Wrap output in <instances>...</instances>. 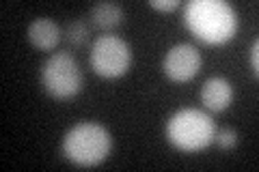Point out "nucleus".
I'll return each instance as SVG.
<instances>
[{
    "instance_id": "nucleus-4",
    "label": "nucleus",
    "mask_w": 259,
    "mask_h": 172,
    "mask_svg": "<svg viewBox=\"0 0 259 172\" xmlns=\"http://www.w3.org/2000/svg\"><path fill=\"white\" fill-rule=\"evenodd\" d=\"M84 76L78 61L67 52L52 54L41 67L44 91L59 101H67L82 91Z\"/></svg>"
},
{
    "instance_id": "nucleus-12",
    "label": "nucleus",
    "mask_w": 259,
    "mask_h": 172,
    "mask_svg": "<svg viewBox=\"0 0 259 172\" xmlns=\"http://www.w3.org/2000/svg\"><path fill=\"white\" fill-rule=\"evenodd\" d=\"M149 5L158 11H175L177 7H180V0H164V3H162V0H151Z\"/></svg>"
},
{
    "instance_id": "nucleus-1",
    "label": "nucleus",
    "mask_w": 259,
    "mask_h": 172,
    "mask_svg": "<svg viewBox=\"0 0 259 172\" xmlns=\"http://www.w3.org/2000/svg\"><path fill=\"white\" fill-rule=\"evenodd\" d=\"M184 24L205 45H223L238 32V11L225 0H192L184 7Z\"/></svg>"
},
{
    "instance_id": "nucleus-2",
    "label": "nucleus",
    "mask_w": 259,
    "mask_h": 172,
    "mask_svg": "<svg viewBox=\"0 0 259 172\" xmlns=\"http://www.w3.org/2000/svg\"><path fill=\"white\" fill-rule=\"evenodd\" d=\"M112 138L97 123H78L63 138V155L80 168H93L108 157Z\"/></svg>"
},
{
    "instance_id": "nucleus-10",
    "label": "nucleus",
    "mask_w": 259,
    "mask_h": 172,
    "mask_svg": "<svg viewBox=\"0 0 259 172\" xmlns=\"http://www.w3.org/2000/svg\"><path fill=\"white\" fill-rule=\"evenodd\" d=\"M65 39H67V43L71 47H76V50H82V47L89 43V28L84 26L82 22H71L67 30H65Z\"/></svg>"
},
{
    "instance_id": "nucleus-7",
    "label": "nucleus",
    "mask_w": 259,
    "mask_h": 172,
    "mask_svg": "<svg viewBox=\"0 0 259 172\" xmlns=\"http://www.w3.org/2000/svg\"><path fill=\"white\" fill-rule=\"evenodd\" d=\"M233 101V86L225 78H209L201 86V103L209 112H223Z\"/></svg>"
},
{
    "instance_id": "nucleus-13",
    "label": "nucleus",
    "mask_w": 259,
    "mask_h": 172,
    "mask_svg": "<svg viewBox=\"0 0 259 172\" xmlns=\"http://www.w3.org/2000/svg\"><path fill=\"white\" fill-rule=\"evenodd\" d=\"M250 54V67H253V73H255V76H257V73H259V43H257V41H255V43L253 45H250V50H248Z\"/></svg>"
},
{
    "instance_id": "nucleus-6",
    "label": "nucleus",
    "mask_w": 259,
    "mask_h": 172,
    "mask_svg": "<svg viewBox=\"0 0 259 172\" xmlns=\"http://www.w3.org/2000/svg\"><path fill=\"white\" fill-rule=\"evenodd\" d=\"M201 54L194 45L182 43L175 45L166 52L164 61H162V69H164L166 78L173 82H190L201 71Z\"/></svg>"
},
{
    "instance_id": "nucleus-9",
    "label": "nucleus",
    "mask_w": 259,
    "mask_h": 172,
    "mask_svg": "<svg viewBox=\"0 0 259 172\" xmlns=\"http://www.w3.org/2000/svg\"><path fill=\"white\" fill-rule=\"evenodd\" d=\"M121 20H123V11H121V7L115 3H97L91 9L93 26L104 30V32L115 30L121 24Z\"/></svg>"
},
{
    "instance_id": "nucleus-3",
    "label": "nucleus",
    "mask_w": 259,
    "mask_h": 172,
    "mask_svg": "<svg viewBox=\"0 0 259 172\" xmlns=\"http://www.w3.org/2000/svg\"><path fill=\"white\" fill-rule=\"evenodd\" d=\"M216 123L209 114L197 108L175 112L166 123V138L177 151L199 153L214 142Z\"/></svg>"
},
{
    "instance_id": "nucleus-8",
    "label": "nucleus",
    "mask_w": 259,
    "mask_h": 172,
    "mask_svg": "<svg viewBox=\"0 0 259 172\" xmlns=\"http://www.w3.org/2000/svg\"><path fill=\"white\" fill-rule=\"evenodd\" d=\"M28 41L32 47L41 52H50L59 45L61 41V28L59 24L52 22L50 18H37L35 22H30L28 26Z\"/></svg>"
},
{
    "instance_id": "nucleus-5",
    "label": "nucleus",
    "mask_w": 259,
    "mask_h": 172,
    "mask_svg": "<svg viewBox=\"0 0 259 172\" xmlns=\"http://www.w3.org/2000/svg\"><path fill=\"white\" fill-rule=\"evenodd\" d=\"M91 67L102 78H119L132 65V50L117 35H102L95 39L89 54Z\"/></svg>"
},
{
    "instance_id": "nucleus-11",
    "label": "nucleus",
    "mask_w": 259,
    "mask_h": 172,
    "mask_svg": "<svg viewBox=\"0 0 259 172\" xmlns=\"http://www.w3.org/2000/svg\"><path fill=\"white\" fill-rule=\"evenodd\" d=\"M214 140L221 149H233V146L238 144V132L231 129V127H225V129H221V132H216Z\"/></svg>"
}]
</instances>
